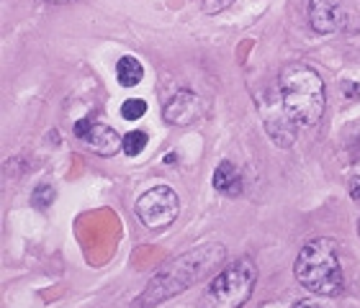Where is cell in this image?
Segmentation results:
<instances>
[{
  "label": "cell",
  "instance_id": "6",
  "mask_svg": "<svg viewBox=\"0 0 360 308\" xmlns=\"http://www.w3.org/2000/svg\"><path fill=\"white\" fill-rule=\"evenodd\" d=\"M203 113H206V100L195 91H175L162 103V116L167 123H175V126H188L201 119Z\"/></svg>",
  "mask_w": 360,
  "mask_h": 308
},
{
  "label": "cell",
  "instance_id": "17",
  "mask_svg": "<svg viewBox=\"0 0 360 308\" xmlns=\"http://www.w3.org/2000/svg\"><path fill=\"white\" fill-rule=\"evenodd\" d=\"M293 308H319L316 303H309V301H304V303H296Z\"/></svg>",
  "mask_w": 360,
  "mask_h": 308
},
{
  "label": "cell",
  "instance_id": "15",
  "mask_svg": "<svg viewBox=\"0 0 360 308\" xmlns=\"http://www.w3.org/2000/svg\"><path fill=\"white\" fill-rule=\"evenodd\" d=\"M234 0H203V11L209 15H214V13H221L224 8H229L232 6Z\"/></svg>",
  "mask_w": 360,
  "mask_h": 308
},
{
  "label": "cell",
  "instance_id": "4",
  "mask_svg": "<svg viewBox=\"0 0 360 308\" xmlns=\"http://www.w3.org/2000/svg\"><path fill=\"white\" fill-rule=\"evenodd\" d=\"M257 283V267L250 257L226 262L211 278L203 293L201 308H242L250 301Z\"/></svg>",
  "mask_w": 360,
  "mask_h": 308
},
{
  "label": "cell",
  "instance_id": "10",
  "mask_svg": "<svg viewBox=\"0 0 360 308\" xmlns=\"http://www.w3.org/2000/svg\"><path fill=\"white\" fill-rule=\"evenodd\" d=\"M214 188L219 193H226V196H242V175L240 170L224 159V162H219V167L214 170Z\"/></svg>",
  "mask_w": 360,
  "mask_h": 308
},
{
  "label": "cell",
  "instance_id": "13",
  "mask_svg": "<svg viewBox=\"0 0 360 308\" xmlns=\"http://www.w3.org/2000/svg\"><path fill=\"white\" fill-rule=\"evenodd\" d=\"M144 147H147V134H144V131H129V134L124 136V152H127L129 157L142 154Z\"/></svg>",
  "mask_w": 360,
  "mask_h": 308
},
{
  "label": "cell",
  "instance_id": "5",
  "mask_svg": "<svg viewBox=\"0 0 360 308\" xmlns=\"http://www.w3.org/2000/svg\"><path fill=\"white\" fill-rule=\"evenodd\" d=\"M180 213V201L178 193L167 185H158V188L147 190L139 201H136V216L147 229H165L178 218Z\"/></svg>",
  "mask_w": 360,
  "mask_h": 308
},
{
  "label": "cell",
  "instance_id": "1",
  "mask_svg": "<svg viewBox=\"0 0 360 308\" xmlns=\"http://www.w3.org/2000/svg\"><path fill=\"white\" fill-rule=\"evenodd\" d=\"M224 260H226V249L224 244H217V241L188 249V252L178 255L175 260L165 262L152 275L150 286L144 288L142 295L131 303V308H155L160 303L170 301V298L180 295L183 290L193 288L209 272L217 270Z\"/></svg>",
  "mask_w": 360,
  "mask_h": 308
},
{
  "label": "cell",
  "instance_id": "11",
  "mask_svg": "<svg viewBox=\"0 0 360 308\" xmlns=\"http://www.w3.org/2000/svg\"><path fill=\"white\" fill-rule=\"evenodd\" d=\"M142 77H144L142 62L136 60V57H131V54H124L119 60V65H116V80H119V85L134 88V85L142 83Z\"/></svg>",
  "mask_w": 360,
  "mask_h": 308
},
{
  "label": "cell",
  "instance_id": "3",
  "mask_svg": "<svg viewBox=\"0 0 360 308\" xmlns=\"http://www.w3.org/2000/svg\"><path fill=\"white\" fill-rule=\"evenodd\" d=\"M296 280L314 295H338L342 290V265L330 239H311L301 247L296 265Z\"/></svg>",
  "mask_w": 360,
  "mask_h": 308
},
{
  "label": "cell",
  "instance_id": "14",
  "mask_svg": "<svg viewBox=\"0 0 360 308\" xmlns=\"http://www.w3.org/2000/svg\"><path fill=\"white\" fill-rule=\"evenodd\" d=\"M144 113H147V103H144L142 98H129V100H124V105H121V116H124L127 121L142 119Z\"/></svg>",
  "mask_w": 360,
  "mask_h": 308
},
{
  "label": "cell",
  "instance_id": "16",
  "mask_svg": "<svg viewBox=\"0 0 360 308\" xmlns=\"http://www.w3.org/2000/svg\"><path fill=\"white\" fill-rule=\"evenodd\" d=\"M350 196L360 206V178H350Z\"/></svg>",
  "mask_w": 360,
  "mask_h": 308
},
{
  "label": "cell",
  "instance_id": "7",
  "mask_svg": "<svg viewBox=\"0 0 360 308\" xmlns=\"http://www.w3.org/2000/svg\"><path fill=\"white\" fill-rule=\"evenodd\" d=\"M75 136L80 142L88 144L90 149H96L98 154H103V157H113L116 152L124 149V139H121L111 126L98 123V121H90V119L77 121Z\"/></svg>",
  "mask_w": 360,
  "mask_h": 308
},
{
  "label": "cell",
  "instance_id": "12",
  "mask_svg": "<svg viewBox=\"0 0 360 308\" xmlns=\"http://www.w3.org/2000/svg\"><path fill=\"white\" fill-rule=\"evenodd\" d=\"M52 203H54V188L52 185H46V182L37 185V188H34V196H31V206H34L37 210H46Z\"/></svg>",
  "mask_w": 360,
  "mask_h": 308
},
{
  "label": "cell",
  "instance_id": "18",
  "mask_svg": "<svg viewBox=\"0 0 360 308\" xmlns=\"http://www.w3.org/2000/svg\"><path fill=\"white\" fill-rule=\"evenodd\" d=\"M52 3H72V0H52Z\"/></svg>",
  "mask_w": 360,
  "mask_h": 308
},
{
  "label": "cell",
  "instance_id": "2",
  "mask_svg": "<svg viewBox=\"0 0 360 308\" xmlns=\"http://www.w3.org/2000/svg\"><path fill=\"white\" fill-rule=\"evenodd\" d=\"M278 85H281L285 111L291 113V119L299 126L319 123V119L324 116V105H327V91H324V80L314 67L291 62L281 69Z\"/></svg>",
  "mask_w": 360,
  "mask_h": 308
},
{
  "label": "cell",
  "instance_id": "8",
  "mask_svg": "<svg viewBox=\"0 0 360 308\" xmlns=\"http://www.w3.org/2000/svg\"><path fill=\"white\" fill-rule=\"evenodd\" d=\"M263 121H265V128H268L270 139L278 144V147H291L296 142V121L291 119V113L285 111L283 98L278 95L276 100L268 98V108H263Z\"/></svg>",
  "mask_w": 360,
  "mask_h": 308
},
{
  "label": "cell",
  "instance_id": "9",
  "mask_svg": "<svg viewBox=\"0 0 360 308\" xmlns=\"http://www.w3.org/2000/svg\"><path fill=\"white\" fill-rule=\"evenodd\" d=\"M309 23L316 34H335L345 26V11L340 0H309Z\"/></svg>",
  "mask_w": 360,
  "mask_h": 308
}]
</instances>
